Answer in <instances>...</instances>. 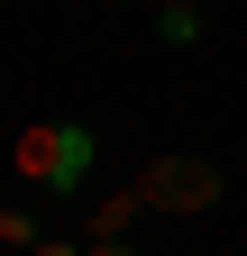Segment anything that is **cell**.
I'll list each match as a JSON object with an SVG mask.
<instances>
[{
    "label": "cell",
    "mask_w": 247,
    "mask_h": 256,
    "mask_svg": "<svg viewBox=\"0 0 247 256\" xmlns=\"http://www.w3.org/2000/svg\"><path fill=\"white\" fill-rule=\"evenodd\" d=\"M192 10H210V0H192Z\"/></svg>",
    "instance_id": "ba28073f"
},
{
    "label": "cell",
    "mask_w": 247,
    "mask_h": 256,
    "mask_svg": "<svg viewBox=\"0 0 247 256\" xmlns=\"http://www.w3.org/2000/svg\"><path fill=\"white\" fill-rule=\"evenodd\" d=\"M138 202L146 210H210L220 202V165H210V156H156V165L138 174Z\"/></svg>",
    "instance_id": "7a4b0ae2"
},
{
    "label": "cell",
    "mask_w": 247,
    "mask_h": 256,
    "mask_svg": "<svg viewBox=\"0 0 247 256\" xmlns=\"http://www.w3.org/2000/svg\"><path fill=\"white\" fill-rule=\"evenodd\" d=\"M92 156H101V138H92L82 119H37V128H18V146H10V165L18 183H37V192H82L92 183Z\"/></svg>",
    "instance_id": "6da1fadb"
},
{
    "label": "cell",
    "mask_w": 247,
    "mask_h": 256,
    "mask_svg": "<svg viewBox=\"0 0 247 256\" xmlns=\"http://www.w3.org/2000/svg\"><path fill=\"white\" fill-rule=\"evenodd\" d=\"M28 256H82V247H64V238H37V247H28Z\"/></svg>",
    "instance_id": "52a82bcc"
},
{
    "label": "cell",
    "mask_w": 247,
    "mask_h": 256,
    "mask_svg": "<svg viewBox=\"0 0 247 256\" xmlns=\"http://www.w3.org/2000/svg\"><path fill=\"white\" fill-rule=\"evenodd\" d=\"M156 37H165V46H192V37H202V10H192V0H165Z\"/></svg>",
    "instance_id": "277c9868"
},
{
    "label": "cell",
    "mask_w": 247,
    "mask_h": 256,
    "mask_svg": "<svg viewBox=\"0 0 247 256\" xmlns=\"http://www.w3.org/2000/svg\"><path fill=\"white\" fill-rule=\"evenodd\" d=\"M138 210H146V202H138V183H128V192H110V202L92 210V238H119V229H128Z\"/></svg>",
    "instance_id": "3957f363"
},
{
    "label": "cell",
    "mask_w": 247,
    "mask_h": 256,
    "mask_svg": "<svg viewBox=\"0 0 247 256\" xmlns=\"http://www.w3.org/2000/svg\"><path fill=\"white\" fill-rule=\"evenodd\" d=\"M82 256H138L128 238H82Z\"/></svg>",
    "instance_id": "8992f818"
},
{
    "label": "cell",
    "mask_w": 247,
    "mask_h": 256,
    "mask_svg": "<svg viewBox=\"0 0 247 256\" xmlns=\"http://www.w3.org/2000/svg\"><path fill=\"white\" fill-rule=\"evenodd\" d=\"M0 247H37V220H28V210H0Z\"/></svg>",
    "instance_id": "5b68a950"
}]
</instances>
